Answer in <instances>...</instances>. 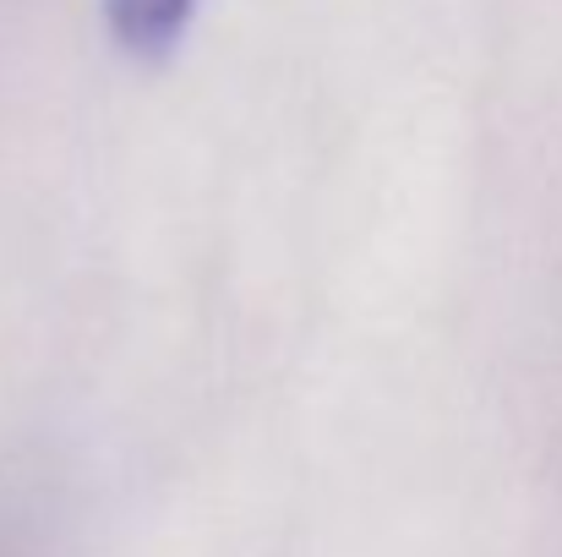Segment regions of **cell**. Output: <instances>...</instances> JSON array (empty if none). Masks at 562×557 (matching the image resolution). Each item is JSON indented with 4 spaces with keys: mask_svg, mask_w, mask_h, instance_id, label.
I'll return each instance as SVG.
<instances>
[{
    "mask_svg": "<svg viewBox=\"0 0 562 557\" xmlns=\"http://www.w3.org/2000/svg\"><path fill=\"white\" fill-rule=\"evenodd\" d=\"M202 0H104L110 11V27L115 38L132 49V55H170L181 44V33L191 27Z\"/></svg>",
    "mask_w": 562,
    "mask_h": 557,
    "instance_id": "cell-1",
    "label": "cell"
}]
</instances>
